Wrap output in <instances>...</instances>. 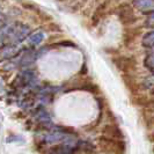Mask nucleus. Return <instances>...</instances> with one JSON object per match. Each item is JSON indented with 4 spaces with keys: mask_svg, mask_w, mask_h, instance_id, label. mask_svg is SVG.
<instances>
[{
    "mask_svg": "<svg viewBox=\"0 0 154 154\" xmlns=\"http://www.w3.org/2000/svg\"><path fill=\"white\" fill-rule=\"evenodd\" d=\"M134 6L141 12L154 13V0H138V1H134Z\"/></svg>",
    "mask_w": 154,
    "mask_h": 154,
    "instance_id": "f257e3e1",
    "label": "nucleus"
},
{
    "mask_svg": "<svg viewBox=\"0 0 154 154\" xmlns=\"http://www.w3.org/2000/svg\"><path fill=\"white\" fill-rule=\"evenodd\" d=\"M69 137L66 134V133H63V132H58L54 131L49 133L45 137V141L49 143V144H54V143H58V141H62V140H66L69 139Z\"/></svg>",
    "mask_w": 154,
    "mask_h": 154,
    "instance_id": "f03ea898",
    "label": "nucleus"
},
{
    "mask_svg": "<svg viewBox=\"0 0 154 154\" xmlns=\"http://www.w3.org/2000/svg\"><path fill=\"white\" fill-rule=\"evenodd\" d=\"M141 43H143L144 48H146V49H154V30L145 34Z\"/></svg>",
    "mask_w": 154,
    "mask_h": 154,
    "instance_id": "7ed1b4c3",
    "label": "nucleus"
},
{
    "mask_svg": "<svg viewBox=\"0 0 154 154\" xmlns=\"http://www.w3.org/2000/svg\"><path fill=\"white\" fill-rule=\"evenodd\" d=\"M43 38H44V34L38 31V32L32 34L29 37V43H30L31 45H37V44H39L43 41Z\"/></svg>",
    "mask_w": 154,
    "mask_h": 154,
    "instance_id": "20e7f679",
    "label": "nucleus"
},
{
    "mask_svg": "<svg viewBox=\"0 0 154 154\" xmlns=\"http://www.w3.org/2000/svg\"><path fill=\"white\" fill-rule=\"evenodd\" d=\"M144 64H145V66H146L147 69L154 73V52L147 56L146 58H145V60H144Z\"/></svg>",
    "mask_w": 154,
    "mask_h": 154,
    "instance_id": "39448f33",
    "label": "nucleus"
},
{
    "mask_svg": "<svg viewBox=\"0 0 154 154\" xmlns=\"http://www.w3.org/2000/svg\"><path fill=\"white\" fill-rule=\"evenodd\" d=\"M50 154H72L71 151L66 147H63V148H59V149H56L54 152H51Z\"/></svg>",
    "mask_w": 154,
    "mask_h": 154,
    "instance_id": "423d86ee",
    "label": "nucleus"
},
{
    "mask_svg": "<svg viewBox=\"0 0 154 154\" xmlns=\"http://www.w3.org/2000/svg\"><path fill=\"white\" fill-rule=\"evenodd\" d=\"M146 26L149 28H154V13L148 15V17L146 19Z\"/></svg>",
    "mask_w": 154,
    "mask_h": 154,
    "instance_id": "0eeeda50",
    "label": "nucleus"
}]
</instances>
